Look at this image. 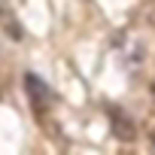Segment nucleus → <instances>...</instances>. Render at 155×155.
<instances>
[{
	"label": "nucleus",
	"mask_w": 155,
	"mask_h": 155,
	"mask_svg": "<svg viewBox=\"0 0 155 155\" xmlns=\"http://www.w3.org/2000/svg\"><path fill=\"white\" fill-rule=\"evenodd\" d=\"M110 119H113V131H116L122 140H131V137H134V122H131V116H128L122 107H113V110H110Z\"/></svg>",
	"instance_id": "f03ea898"
},
{
	"label": "nucleus",
	"mask_w": 155,
	"mask_h": 155,
	"mask_svg": "<svg viewBox=\"0 0 155 155\" xmlns=\"http://www.w3.org/2000/svg\"><path fill=\"white\" fill-rule=\"evenodd\" d=\"M0 21L6 25V31H9V37H12V40H21V37H25V34H21V25L9 18V12H6V6H3V3H0Z\"/></svg>",
	"instance_id": "7ed1b4c3"
},
{
	"label": "nucleus",
	"mask_w": 155,
	"mask_h": 155,
	"mask_svg": "<svg viewBox=\"0 0 155 155\" xmlns=\"http://www.w3.org/2000/svg\"><path fill=\"white\" fill-rule=\"evenodd\" d=\"M25 88H28V97H31V104H34L37 113L46 110V107L52 104V88L40 79L37 73H28V76H25Z\"/></svg>",
	"instance_id": "f257e3e1"
}]
</instances>
